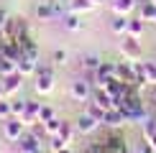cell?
<instances>
[{"label":"cell","mask_w":156,"mask_h":153,"mask_svg":"<svg viewBox=\"0 0 156 153\" xmlns=\"http://www.w3.org/2000/svg\"><path fill=\"white\" fill-rule=\"evenodd\" d=\"M21 33H28V23H26L23 15H10L5 21V25L0 28V36H5L8 41H16Z\"/></svg>","instance_id":"cell-1"},{"label":"cell","mask_w":156,"mask_h":153,"mask_svg":"<svg viewBox=\"0 0 156 153\" xmlns=\"http://www.w3.org/2000/svg\"><path fill=\"white\" fill-rule=\"evenodd\" d=\"M0 79H3V76H0Z\"/></svg>","instance_id":"cell-37"},{"label":"cell","mask_w":156,"mask_h":153,"mask_svg":"<svg viewBox=\"0 0 156 153\" xmlns=\"http://www.w3.org/2000/svg\"><path fill=\"white\" fill-rule=\"evenodd\" d=\"M144 72L148 84H156V61H144Z\"/></svg>","instance_id":"cell-26"},{"label":"cell","mask_w":156,"mask_h":153,"mask_svg":"<svg viewBox=\"0 0 156 153\" xmlns=\"http://www.w3.org/2000/svg\"><path fill=\"white\" fill-rule=\"evenodd\" d=\"M5 97V89H3V79H0V100Z\"/></svg>","instance_id":"cell-33"},{"label":"cell","mask_w":156,"mask_h":153,"mask_svg":"<svg viewBox=\"0 0 156 153\" xmlns=\"http://www.w3.org/2000/svg\"><path fill=\"white\" fill-rule=\"evenodd\" d=\"M49 145H51V151L56 153V151H62L64 145H69V143H67V140H64L62 135H51V138H49Z\"/></svg>","instance_id":"cell-28"},{"label":"cell","mask_w":156,"mask_h":153,"mask_svg":"<svg viewBox=\"0 0 156 153\" xmlns=\"http://www.w3.org/2000/svg\"><path fill=\"white\" fill-rule=\"evenodd\" d=\"M54 89V74H36V92L49 94Z\"/></svg>","instance_id":"cell-12"},{"label":"cell","mask_w":156,"mask_h":153,"mask_svg":"<svg viewBox=\"0 0 156 153\" xmlns=\"http://www.w3.org/2000/svg\"><path fill=\"white\" fill-rule=\"evenodd\" d=\"M64 25H67V31H82V18H80V13H67L64 15Z\"/></svg>","instance_id":"cell-19"},{"label":"cell","mask_w":156,"mask_h":153,"mask_svg":"<svg viewBox=\"0 0 156 153\" xmlns=\"http://www.w3.org/2000/svg\"><path fill=\"white\" fill-rule=\"evenodd\" d=\"M133 153H141V151H133Z\"/></svg>","instance_id":"cell-35"},{"label":"cell","mask_w":156,"mask_h":153,"mask_svg":"<svg viewBox=\"0 0 156 153\" xmlns=\"http://www.w3.org/2000/svg\"><path fill=\"white\" fill-rule=\"evenodd\" d=\"M110 28H113V33H128V18L126 15H115L113 23H110Z\"/></svg>","instance_id":"cell-22"},{"label":"cell","mask_w":156,"mask_h":153,"mask_svg":"<svg viewBox=\"0 0 156 153\" xmlns=\"http://www.w3.org/2000/svg\"><path fill=\"white\" fill-rule=\"evenodd\" d=\"M92 102H97V105H100L102 110H110V107H115L113 94H110L108 89H100V87H97L95 92H92Z\"/></svg>","instance_id":"cell-11"},{"label":"cell","mask_w":156,"mask_h":153,"mask_svg":"<svg viewBox=\"0 0 156 153\" xmlns=\"http://www.w3.org/2000/svg\"><path fill=\"white\" fill-rule=\"evenodd\" d=\"M56 153H72V151H69V145H64V148H62V151H56Z\"/></svg>","instance_id":"cell-34"},{"label":"cell","mask_w":156,"mask_h":153,"mask_svg":"<svg viewBox=\"0 0 156 153\" xmlns=\"http://www.w3.org/2000/svg\"><path fill=\"white\" fill-rule=\"evenodd\" d=\"M154 3H156V0H154Z\"/></svg>","instance_id":"cell-38"},{"label":"cell","mask_w":156,"mask_h":153,"mask_svg":"<svg viewBox=\"0 0 156 153\" xmlns=\"http://www.w3.org/2000/svg\"><path fill=\"white\" fill-rule=\"evenodd\" d=\"M100 64H102V59L97 54H84L82 56V69H87V72H97Z\"/></svg>","instance_id":"cell-20"},{"label":"cell","mask_w":156,"mask_h":153,"mask_svg":"<svg viewBox=\"0 0 156 153\" xmlns=\"http://www.w3.org/2000/svg\"><path fill=\"white\" fill-rule=\"evenodd\" d=\"M110 8H113L115 15H128V13L136 8V0H113Z\"/></svg>","instance_id":"cell-14"},{"label":"cell","mask_w":156,"mask_h":153,"mask_svg":"<svg viewBox=\"0 0 156 153\" xmlns=\"http://www.w3.org/2000/svg\"><path fill=\"white\" fill-rule=\"evenodd\" d=\"M92 8H95L92 0H69V13H80L82 15V13H90Z\"/></svg>","instance_id":"cell-17"},{"label":"cell","mask_w":156,"mask_h":153,"mask_svg":"<svg viewBox=\"0 0 156 153\" xmlns=\"http://www.w3.org/2000/svg\"><path fill=\"white\" fill-rule=\"evenodd\" d=\"M21 84H23V74H21V72L10 74V76H3V89H5V94H13L16 89H21Z\"/></svg>","instance_id":"cell-13"},{"label":"cell","mask_w":156,"mask_h":153,"mask_svg":"<svg viewBox=\"0 0 156 153\" xmlns=\"http://www.w3.org/2000/svg\"><path fill=\"white\" fill-rule=\"evenodd\" d=\"M69 94L77 102H87V100H92V84L84 82V79H74L72 87H69Z\"/></svg>","instance_id":"cell-4"},{"label":"cell","mask_w":156,"mask_h":153,"mask_svg":"<svg viewBox=\"0 0 156 153\" xmlns=\"http://www.w3.org/2000/svg\"><path fill=\"white\" fill-rule=\"evenodd\" d=\"M36 66H38L36 59H28V56H21V59H18V72H21L23 76L36 74Z\"/></svg>","instance_id":"cell-16"},{"label":"cell","mask_w":156,"mask_h":153,"mask_svg":"<svg viewBox=\"0 0 156 153\" xmlns=\"http://www.w3.org/2000/svg\"><path fill=\"white\" fill-rule=\"evenodd\" d=\"M36 21H41V23H46V21H54L56 18V10H54V5L49 3V0H41V3L36 5Z\"/></svg>","instance_id":"cell-10"},{"label":"cell","mask_w":156,"mask_h":153,"mask_svg":"<svg viewBox=\"0 0 156 153\" xmlns=\"http://www.w3.org/2000/svg\"><path fill=\"white\" fill-rule=\"evenodd\" d=\"M41 143L44 140L34 135V133H23L21 138H18V151L21 153H41Z\"/></svg>","instance_id":"cell-5"},{"label":"cell","mask_w":156,"mask_h":153,"mask_svg":"<svg viewBox=\"0 0 156 153\" xmlns=\"http://www.w3.org/2000/svg\"><path fill=\"white\" fill-rule=\"evenodd\" d=\"M59 127H62V120H59V117H51V120H46V123H44V130H46L49 138L56 135V133H59Z\"/></svg>","instance_id":"cell-25"},{"label":"cell","mask_w":156,"mask_h":153,"mask_svg":"<svg viewBox=\"0 0 156 153\" xmlns=\"http://www.w3.org/2000/svg\"><path fill=\"white\" fill-rule=\"evenodd\" d=\"M87 112H90V115H92V117L97 120V123L102 125V120H105V110H102V107L97 105V102H92V100L87 102Z\"/></svg>","instance_id":"cell-23"},{"label":"cell","mask_w":156,"mask_h":153,"mask_svg":"<svg viewBox=\"0 0 156 153\" xmlns=\"http://www.w3.org/2000/svg\"><path fill=\"white\" fill-rule=\"evenodd\" d=\"M74 127H77V133H82V135H90V133H95L97 127H100V123L90 115L87 110H84L80 117H77V123H74Z\"/></svg>","instance_id":"cell-7"},{"label":"cell","mask_w":156,"mask_h":153,"mask_svg":"<svg viewBox=\"0 0 156 153\" xmlns=\"http://www.w3.org/2000/svg\"><path fill=\"white\" fill-rule=\"evenodd\" d=\"M51 117H56L54 107H51V105H44V102H41V110H38V123H46V120H51Z\"/></svg>","instance_id":"cell-27"},{"label":"cell","mask_w":156,"mask_h":153,"mask_svg":"<svg viewBox=\"0 0 156 153\" xmlns=\"http://www.w3.org/2000/svg\"><path fill=\"white\" fill-rule=\"evenodd\" d=\"M126 123V117H123V112L118 110V107H110V110H105V120H102V125L110 127V130H118V127Z\"/></svg>","instance_id":"cell-9"},{"label":"cell","mask_w":156,"mask_h":153,"mask_svg":"<svg viewBox=\"0 0 156 153\" xmlns=\"http://www.w3.org/2000/svg\"><path fill=\"white\" fill-rule=\"evenodd\" d=\"M115 76L120 82H128V84H136V66L133 61L123 59V61H115Z\"/></svg>","instance_id":"cell-6"},{"label":"cell","mask_w":156,"mask_h":153,"mask_svg":"<svg viewBox=\"0 0 156 153\" xmlns=\"http://www.w3.org/2000/svg\"><path fill=\"white\" fill-rule=\"evenodd\" d=\"M74 133H77V127H74L72 123H67V120H62V127H59V133H56V135H62L67 143H72V140H74Z\"/></svg>","instance_id":"cell-21"},{"label":"cell","mask_w":156,"mask_h":153,"mask_svg":"<svg viewBox=\"0 0 156 153\" xmlns=\"http://www.w3.org/2000/svg\"><path fill=\"white\" fill-rule=\"evenodd\" d=\"M51 61H54V64H67V51H64V49H56L54 54H51Z\"/></svg>","instance_id":"cell-31"},{"label":"cell","mask_w":156,"mask_h":153,"mask_svg":"<svg viewBox=\"0 0 156 153\" xmlns=\"http://www.w3.org/2000/svg\"><path fill=\"white\" fill-rule=\"evenodd\" d=\"M38 110H41V102H36V100H26V110L21 115V120L26 125H36L38 123Z\"/></svg>","instance_id":"cell-8"},{"label":"cell","mask_w":156,"mask_h":153,"mask_svg":"<svg viewBox=\"0 0 156 153\" xmlns=\"http://www.w3.org/2000/svg\"><path fill=\"white\" fill-rule=\"evenodd\" d=\"M10 110H13L16 117H21L23 110H26V100H10Z\"/></svg>","instance_id":"cell-30"},{"label":"cell","mask_w":156,"mask_h":153,"mask_svg":"<svg viewBox=\"0 0 156 153\" xmlns=\"http://www.w3.org/2000/svg\"><path fill=\"white\" fill-rule=\"evenodd\" d=\"M23 120L21 117H16V115H10L8 120H3V135L8 138V140H16L18 143V138L23 135Z\"/></svg>","instance_id":"cell-3"},{"label":"cell","mask_w":156,"mask_h":153,"mask_svg":"<svg viewBox=\"0 0 156 153\" xmlns=\"http://www.w3.org/2000/svg\"><path fill=\"white\" fill-rule=\"evenodd\" d=\"M138 18L154 23V18H156V3H154V0H144V3H141V15Z\"/></svg>","instance_id":"cell-18"},{"label":"cell","mask_w":156,"mask_h":153,"mask_svg":"<svg viewBox=\"0 0 156 153\" xmlns=\"http://www.w3.org/2000/svg\"><path fill=\"white\" fill-rule=\"evenodd\" d=\"M120 54L126 56L128 61H141L144 51H141V43H138V38H133V36H126V38H123V43H120Z\"/></svg>","instance_id":"cell-2"},{"label":"cell","mask_w":156,"mask_h":153,"mask_svg":"<svg viewBox=\"0 0 156 153\" xmlns=\"http://www.w3.org/2000/svg\"><path fill=\"white\" fill-rule=\"evenodd\" d=\"M18 72V64L10 61V59H0V76H10Z\"/></svg>","instance_id":"cell-24"},{"label":"cell","mask_w":156,"mask_h":153,"mask_svg":"<svg viewBox=\"0 0 156 153\" xmlns=\"http://www.w3.org/2000/svg\"><path fill=\"white\" fill-rule=\"evenodd\" d=\"M10 115H13V110H10V100H0V120H8L10 117Z\"/></svg>","instance_id":"cell-29"},{"label":"cell","mask_w":156,"mask_h":153,"mask_svg":"<svg viewBox=\"0 0 156 153\" xmlns=\"http://www.w3.org/2000/svg\"><path fill=\"white\" fill-rule=\"evenodd\" d=\"M144 31H146V21H144V18H128V36L141 38Z\"/></svg>","instance_id":"cell-15"},{"label":"cell","mask_w":156,"mask_h":153,"mask_svg":"<svg viewBox=\"0 0 156 153\" xmlns=\"http://www.w3.org/2000/svg\"><path fill=\"white\" fill-rule=\"evenodd\" d=\"M154 23H156V18H154Z\"/></svg>","instance_id":"cell-36"},{"label":"cell","mask_w":156,"mask_h":153,"mask_svg":"<svg viewBox=\"0 0 156 153\" xmlns=\"http://www.w3.org/2000/svg\"><path fill=\"white\" fill-rule=\"evenodd\" d=\"M8 18H10V15H8V13H5L3 8H0V28H3V25H5V21H8Z\"/></svg>","instance_id":"cell-32"}]
</instances>
